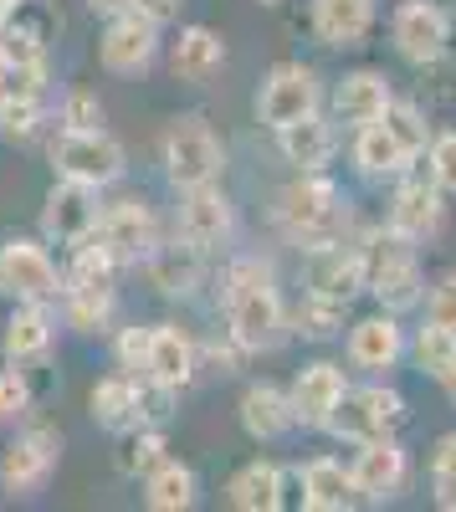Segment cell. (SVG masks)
Here are the masks:
<instances>
[{"instance_id": "obj_20", "label": "cell", "mask_w": 456, "mask_h": 512, "mask_svg": "<svg viewBox=\"0 0 456 512\" xmlns=\"http://www.w3.org/2000/svg\"><path fill=\"white\" fill-rule=\"evenodd\" d=\"M303 282L308 292H323V297H339V303H354L364 292V251L359 241H334V246H318V251H303Z\"/></svg>"}, {"instance_id": "obj_21", "label": "cell", "mask_w": 456, "mask_h": 512, "mask_svg": "<svg viewBox=\"0 0 456 512\" xmlns=\"http://www.w3.org/2000/svg\"><path fill=\"white\" fill-rule=\"evenodd\" d=\"M375 21H380V0H313L308 6V31L328 52L359 47L375 31Z\"/></svg>"}, {"instance_id": "obj_48", "label": "cell", "mask_w": 456, "mask_h": 512, "mask_svg": "<svg viewBox=\"0 0 456 512\" xmlns=\"http://www.w3.org/2000/svg\"><path fill=\"white\" fill-rule=\"evenodd\" d=\"M11 11H16V6H6V0H0V36H6V26H11Z\"/></svg>"}, {"instance_id": "obj_42", "label": "cell", "mask_w": 456, "mask_h": 512, "mask_svg": "<svg viewBox=\"0 0 456 512\" xmlns=\"http://www.w3.org/2000/svg\"><path fill=\"white\" fill-rule=\"evenodd\" d=\"M421 308H426V328H441V333L456 338V267L441 272V277L426 287Z\"/></svg>"}, {"instance_id": "obj_5", "label": "cell", "mask_w": 456, "mask_h": 512, "mask_svg": "<svg viewBox=\"0 0 456 512\" xmlns=\"http://www.w3.org/2000/svg\"><path fill=\"white\" fill-rule=\"evenodd\" d=\"M159 159H164V180L175 185V195L216 185L226 175V144L216 139V128L205 123L200 113H180L170 128H164Z\"/></svg>"}, {"instance_id": "obj_12", "label": "cell", "mask_w": 456, "mask_h": 512, "mask_svg": "<svg viewBox=\"0 0 456 512\" xmlns=\"http://www.w3.org/2000/svg\"><path fill=\"white\" fill-rule=\"evenodd\" d=\"M175 236L190 241L200 256H216L236 241V205L231 195L216 185H200V190H180V210H175Z\"/></svg>"}, {"instance_id": "obj_29", "label": "cell", "mask_w": 456, "mask_h": 512, "mask_svg": "<svg viewBox=\"0 0 456 512\" xmlns=\"http://www.w3.org/2000/svg\"><path fill=\"white\" fill-rule=\"evenodd\" d=\"M221 67H226V36L211 31V26H180V36L170 41V72H175V82L200 88V82H211Z\"/></svg>"}, {"instance_id": "obj_7", "label": "cell", "mask_w": 456, "mask_h": 512, "mask_svg": "<svg viewBox=\"0 0 456 512\" xmlns=\"http://www.w3.org/2000/svg\"><path fill=\"white\" fill-rule=\"evenodd\" d=\"M0 292L16 303H57L62 297V267L41 236H11L0 246Z\"/></svg>"}, {"instance_id": "obj_1", "label": "cell", "mask_w": 456, "mask_h": 512, "mask_svg": "<svg viewBox=\"0 0 456 512\" xmlns=\"http://www.w3.org/2000/svg\"><path fill=\"white\" fill-rule=\"evenodd\" d=\"M221 313H226V333L246 354H272L287 344V297H282V282H277V267L267 256L246 251L226 267L221 277Z\"/></svg>"}, {"instance_id": "obj_26", "label": "cell", "mask_w": 456, "mask_h": 512, "mask_svg": "<svg viewBox=\"0 0 456 512\" xmlns=\"http://www.w3.org/2000/svg\"><path fill=\"white\" fill-rule=\"evenodd\" d=\"M144 277H149V287L154 292H164V297H190L195 287H200V277H205V256L190 246V241H154V251L144 256Z\"/></svg>"}, {"instance_id": "obj_49", "label": "cell", "mask_w": 456, "mask_h": 512, "mask_svg": "<svg viewBox=\"0 0 456 512\" xmlns=\"http://www.w3.org/2000/svg\"><path fill=\"white\" fill-rule=\"evenodd\" d=\"M252 6H282V0H252Z\"/></svg>"}, {"instance_id": "obj_3", "label": "cell", "mask_w": 456, "mask_h": 512, "mask_svg": "<svg viewBox=\"0 0 456 512\" xmlns=\"http://www.w3.org/2000/svg\"><path fill=\"white\" fill-rule=\"evenodd\" d=\"M364 251V292L375 297L385 313H416L421 297H426V267H421V246L380 226V231H364L359 236Z\"/></svg>"}, {"instance_id": "obj_8", "label": "cell", "mask_w": 456, "mask_h": 512, "mask_svg": "<svg viewBox=\"0 0 456 512\" xmlns=\"http://www.w3.org/2000/svg\"><path fill=\"white\" fill-rule=\"evenodd\" d=\"M318 108H323V82L308 62H277L257 82V123L272 128V134L308 118V113H318Z\"/></svg>"}, {"instance_id": "obj_18", "label": "cell", "mask_w": 456, "mask_h": 512, "mask_svg": "<svg viewBox=\"0 0 456 512\" xmlns=\"http://www.w3.org/2000/svg\"><path fill=\"white\" fill-rule=\"evenodd\" d=\"M349 390V369L334 364V359H313L293 374V384H287V400H293V425H303V431H323L328 415H334V405L344 400Z\"/></svg>"}, {"instance_id": "obj_11", "label": "cell", "mask_w": 456, "mask_h": 512, "mask_svg": "<svg viewBox=\"0 0 456 512\" xmlns=\"http://www.w3.org/2000/svg\"><path fill=\"white\" fill-rule=\"evenodd\" d=\"M390 41L410 67H436L451 52V11L441 0H400L390 11Z\"/></svg>"}, {"instance_id": "obj_50", "label": "cell", "mask_w": 456, "mask_h": 512, "mask_svg": "<svg viewBox=\"0 0 456 512\" xmlns=\"http://www.w3.org/2000/svg\"><path fill=\"white\" fill-rule=\"evenodd\" d=\"M6 6H21V0H6Z\"/></svg>"}, {"instance_id": "obj_44", "label": "cell", "mask_w": 456, "mask_h": 512, "mask_svg": "<svg viewBox=\"0 0 456 512\" xmlns=\"http://www.w3.org/2000/svg\"><path fill=\"white\" fill-rule=\"evenodd\" d=\"M144 359H149V328L129 323V328H118L113 333V364L123 374H139L144 379Z\"/></svg>"}, {"instance_id": "obj_23", "label": "cell", "mask_w": 456, "mask_h": 512, "mask_svg": "<svg viewBox=\"0 0 456 512\" xmlns=\"http://www.w3.org/2000/svg\"><path fill=\"white\" fill-rule=\"evenodd\" d=\"M349 159H354V169L364 180H400V175H410V169H416V154H410L390 128L375 118V123H364V128H354V144H349Z\"/></svg>"}, {"instance_id": "obj_40", "label": "cell", "mask_w": 456, "mask_h": 512, "mask_svg": "<svg viewBox=\"0 0 456 512\" xmlns=\"http://www.w3.org/2000/svg\"><path fill=\"white\" fill-rule=\"evenodd\" d=\"M52 113L62 128H103V103L93 88H67L62 98H52Z\"/></svg>"}, {"instance_id": "obj_27", "label": "cell", "mask_w": 456, "mask_h": 512, "mask_svg": "<svg viewBox=\"0 0 456 512\" xmlns=\"http://www.w3.org/2000/svg\"><path fill=\"white\" fill-rule=\"evenodd\" d=\"M298 487H303L308 512H349V507H359L349 461H339V456H308L298 466Z\"/></svg>"}, {"instance_id": "obj_31", "label": "cell", "mask_w": 456, "mask_h": 512, "mask_svg": "<svg viewBox=\"0 0 456 512\" xmlns=\"http://www.w3.org/2000/svg\"><path fill=\"white\" fill-rule=\"evenodd\" d=\"M287 472L277 461H246V466H236L231 472V482H226V502L231 507H241V512H277L287 497Z\"/></svg>"}, {"instance_id": "obj_4", "label": "cell", "mask_w": 456, "mask_h": 512, "mask_svg": "<svg viewBox=\"0 0 456 512\" xmlns=\"http://www.w3.org/2000/svg\"><path fill=\"white\" fill-rule=\"evenodd\" d=\"M47 159H52L57 180H77L93 190H113L129 175V154H123V144L108 128H57L47 144Z\"/></svg>"}, {"instance_id": "obj_46", "label": "cell", "mask_w": 456, "mask_h": 512, "mask_svg": "<svg viewBox=\"0 0 456 512\" xmlns=\"http://www.w3.org/2000/svg\"><path fill=\"white\" fill-rule=\"evenodd\" d=\"M129 6H134V0H88V11H93V16H103V21H108V16H118V11H129Z\"/></svg>"}, {"instance_id": "obj_38", "label": "cell", "mask_w": 456, "mask_h": 512, "mask_svg": "<svg viewBox=\"0 0 456 512\" xmlns=\"http://www.w3.org/2000/svg\"><path fill=\"white\" fill-rule=\"evenodd\" d=\"M385 128H390V134L410 149V154H426V144H431V134H436V128L426 123V113L416 108V103H405V98H390V108H385V118H380Z\"/></svg>"}, {"instance_id": "obj_17", "label": "cell", "mask_w": 456, "mask_h": 512, "mask_svg": "<svg viewBox=\"0 0 456 512\" xmlns=\"http://www.w3.org/2000/svg\"><path fill=\"white\" fill-rule=\"evenodd\" d=\"M405 349H410V338H405V328H400V318L395 313H369V318H359V323H349V338H344V359H349V369H359V374H390V369H400V359H405Z\"/></svg>"}, {"instance_id": "obj_41", "label": "cell", "mask_w": 456, "mask_h": 512, "mask_svg": "<svg viewBox=\"0 0 456 512\" xmlns=\"http://www.w3.org/2000/svg\"><path fill=\"white\" fill-rule=\"evenodd\" d=\"M31 379H26V369L21 364H6L0 369V425H21L26 415H31Z\"/></svg>"}, {"instance_id": "obj_47", "label": "cell", "mask_w": 456, "mask_h": 512, "mask_svg": "<svg viewBox=\"0 0 456 512\" xmlns=\"http://www.w3.org/2000/svg\"><path fill=\"white\" fill-rule=\"evenodd\" d=\"M436 384L446 390V400H456V349H451V359H446V369L436 374Z\"/></svg>"}, {"instance_id": "obj_6", "label": "cell", "mask_w": 456, "mask_h": 512, "mask_svg": "<svg viewBox=\"0 0 456 512\" xmlns=\"http://www.w3.org/2000/svg\"><path fill=\"white\" fill-rule=\"evenodd\" d=\"M410 425V405L400 390H390V384H349L344 400L334 405V415H328L323 425V436H334V441H380V436H400Z\"/></svg>"}, {"instance_id": "obj_15", "label": "cell", "mask_w": 456, "mask_h": 512, "mask_svg": "<svg viewBox=\"0 0 456 512\" xmlns=\"http://www.w3.org/2000/svg\"><path fill=\"white\" fill-rule=\"evenodd\" d=\"M385 226H390V231H400V236H410L416 246L436 241V236L446 231V190H441L431 175H421V169H410V175H400V180H395V195H390V216H385Z\"/></svg>"}, {"instance_id": "obj_35", "label": "cell", "mask_w": 456, "mask_h": 512, "mask_svg": "<svg viewBox=\"0 0 456 512\" xmlns=\"http://www.w3.org/2000/svg\"><path fill=\"white\" fill-rule=\"evenodd\" d=\"M118 272L123 267L98 241H82V246H72L67 267H62V287H118Z\"/></svg>"}, {"instance_id": "obj_16", "label": "cell", "mask_w": 456, "mask_h": 512, "mask_svg": "<svg viewBox=\"0 0 456 512\" xmlns=\"http://www.w3.org/2000/svg\"><path fill=\"white\" fill-rule=\"evenodd\" d=\"M349 477H354V492L359 502L369 507H385L405 492L410 482V456L400 446V436H380V441H359L354 456H349Z\"/></svg>"}, {"instance_id": "obj_33", "label": "cell", "mask_w": 456, "mask_h": 512, "mask_svg": "<svg viewBox=\"0 0 456 512\" xmlns=\"http://www.w3.org/2000/svg\"><path fill=\"white\" fill-rule=\"evenodd\" d=\"M200 502V477L185 461L164 456L154 472H144V507L149 512H190Z\"/></svg>"}, {"instance_id": "obj_10", "label": "cell", "mask_w": 456, "mask_h": 512, "mask_svg": "<svg viewBox=\"0 0 456 512\" xmlns=\"http://www.w3.org/2000/svg\"><path fill=\"white\" fill-rule=\"evenodd\" d=\"M93 241L113 256L118 267H139L144 256L159 241V221H154V205L144 195H118L98 210V231Z\"/></svg>"}, {"instance_id": "obj_25", "label": "cell", "mask_w": 456, "mask_h": 512, "mask_svg": "<svg viewBox=\"0 0 456 512\" xmlns=\"http://www.w3.org/2000/svg\"><path fill=\"white\" fill-rule=\"evenodd\" d=\"M236 420H241V431L252 441H282L287 431H298L293 425V400H287V390L272 384V379L246 384L241 405H236Z\"/></svg>"}, {"instance_id": "obj_30", "label": "cell", "mask_w": 456, "mask_h": 512, "mask_svg": "<svg viewBox=\"0 0 456 512\" xmlns=\"http://www.w3.org/2000/svg\"><path fill=\"white\" fill-rule=\"evenodd\" d=\"M88 415H93L98 431H108V436L134 431V425H139V374H123V369L103 374L93 384V395H88Z\"/></svg>"}, {"instance_id": "obj_32", "label": "cell", "mask_w": 456, "mask_h": 512, "mask_svg": "<svg viewBox=\"0 0 456 512\" xmlns=\"http://www.w3.org/2000/svg\"><path fill=\"white\" fill-rule=\"evenodd\" d=\"M62 323L77 338H98L118 318V287H62Z\"/></svg>"}, {"instance_id": "obj_22", "label": "cell", "mask_w": 456, "mask_h": 512, "mask_svg": "<svg viewBox=\"0 0 456 512\" xmlns=\"http://www.w3.org/2000/svg\"><path fill=\"white\" fill-rule=\"evenodd\" d=\"M200 369V344L180 328V323H149V359H144V379L164 384V390H185Z\"/></svg>"}, {"instance_id": "obj_43", "label": "cell", "mask_w": 456, "mask_h": 512, "mask_svg": "<svg viewBox=\"0 0 456 512\" xmlns=\"http://www.w3.org/2000/svg\"><path fill=\"white\" fill-rule=\"evenodd\" d=\"M426 175L446 190V195H456V128H441V134H431V144H426Z\"/></svg>"}, {"instance_id": "obj_37", "label": "cell", "mask_w": 456, "mask_h": 512, "mask_svg": "<svg viewBox=\"0 0 456 512\" xmlns=\"http://www.w3.org/2000/svg\"><path fill=\"white\" fill-rule=\"evenodd\" d=\"M164 461V431L159 425H134L118 436V472L123 477H144Z\"/></svg>"}, {"instance_id": "obj_24", "label": "cell", "mask_w": 456, "mask_h": 512, "mask_svg": "<svg viewBox=\"0 0 456 512\" xmlns=\"http://www.w3.org/2000/svg\"><path fill=\"white\" fill-rule=\"evenodd\" d=\"M277 154L293 169H328L339 154V123L323 108L298 118V123H287V128H277Z\"/></svg>"}, {"instance_id": "obj_14", "label": "cell", "mask_w": 456, "mask_h": 512, "mask_svg": "<svg viewBox=\"0 0 456 512\" xmlns=\"http://www.w3.org/2000/svg\"><path fill=\"white\" fill-rule=\"evenodd\" d=\"M98 210H103V190L77 185V180H57L41 200V241L47 246H82L98 231Z\"/></svg>"}, {"instance_id": "obj_9", "label": "cell", "mask_w": 456, "mask_h": 512, "mask_svg": "<svg viewBox=\"0 0 456 512\" xmlns=\"http://www.w3.org/2000/svg\"><path fill=\"white\" fill-rule=\"evenodd\" d=\"M62 461V431L57 425H21L16 441L0 451V492L11 497H31L47 487V477L57 472Z\"/></svg>"}, {"instance_id": "obj_28", "label": "cell", "mask_w": 456, "mask_h": 512, "mask_svg": "<svg viewBox=\"0 0 456 512\" xmlns=\"http://www.w3.org/2000/svg\"><path fill=\"white\" fill-rule=\"evenodd\" d=\"M57 344V313L52 303H16V313L6 318V333H0V349H6L11 364H36L47 359Z\"/></svg>"}, {"instance_id": "obj_45", "label": "cell", "mask_w": 456, "mask_h": 512, "mask_svg": "<svg viewBox=\"0 0 456 512\" xmlns=\"http://www.w3.org/2000/svg\"><path fill=\"white\" fill-rule=\"evenodd\" d=\"M180 6H185V0H134V11H144V16L159 21V26H164V21H175Z\"/></svg>"}, {"instance_id": "obj_2", "label": "cell", "mask_w": 456, "mask_h": 512, "mask_svg": "<svg viewBox=\"0 0 456 512\" xmlns=\"http://www.w3.org/2000/svg\"><path fill=\"white\" fill-rule=\"evenodd\" d=\"M272 226L282 231L287 246L318 251V246L349 241V231H354V210H349V195H344L334 180H328L323 169H298V180L277 190Z\"/></svg>"}, {"instance_id": "obj_34", "label": "cell", "mask_w": 456, "mask_h": 512, "mask_svg": "<svg viewBox=\"0 0 456 512\" xmlns=\"http://www.w3.org/2000/svg\"><path fill=\"white\" fill-rule=\"evenodd\" d=\"M344 318H349V303L323 297V292H308V287L298 297V308H287V323H293V333L308 338V344H328V338H339Z\"/></svg>"}, {"instance_id": "obj_13", "label": "cell", "mask_w": 456, "mask_h": 512, "mask_svg": "<svg viewBox=\"0 0 456 512\" xmlns=\"http://www.w3.org/2000/svg\"><path fill=\"white\" fill-rule=\"evenodd\" d=\"M159 21H149L144 11H118V16H108V26H103V36H98V62H103V72H113V77H144L154 62H159Z\"/></svg>"}, {"instance_id": "obj_39", "label": "cell", "mask_w": 456, "mask_h": 512, "mask_svg": "<svg viewBox=\"0 0 456 512\" xmlns=\"http://www.w3.org/2000/svg\"><path fill=\"white\" fill-rule=\"evenodd\" d=\"M431 502L441 512H456V431L441 436L431 451Z\"/></svg>"}, {"instance_id": "obj_36", "label": "cell", "mask_w": 456, "mask_h": 512, "mask_svg": "<svg viewBox=\"0 0 456 512\" xmlns=\"http://www.w3.org/2000/svg\"><path fill=\"white\" fill-rule=\"evenodd\" d=\"M52 118V98H0V139L6 144H31Z\"/></svg>"}, {"instance_id": "obj_19", "label": "cell", "mask_w": 456, "mask_h": 512, "mask_svg": "<svg viewBox=\"0 0 456 512\" xmlns=\"http://www.w3.org/2000/svg\"><path fill=\"white\" fill-rule=\"evenodd\" d=\"M390 98H395V88H390V77L380 67H354L334 82V93H328V118L354 134V128L385 118Z\"/></svg>"}]
</instances>
